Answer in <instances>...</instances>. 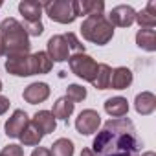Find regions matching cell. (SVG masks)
Returning <instances> with one entry per match:
<instances>
[{"mask_svg":"<svg viewBox=\"0 0 156 156\" xmlns=\"http://www.w3.org/2000/svg\"><path fill=\"white\" fill-rule=\"evenodd\" d=\"M92 147L96 156H138L141 141L129 118H114L98 132Z\"/></svg>","mask_w":156,"mask_h":156,"instance_id":"obj_1","label":"cell"},{"mask_svg":"<svg viewBox=\"0 0 156 156\" xmlns=\"http://www.w3.org/2000/svg\"><path fill=\"white\" fill-rule=\"evenodd\" d=\"M0 42H2V55L20 57L30 53V37L24 31L22 24L17 19H6L0 24Z\"/></svg>","mask_w":156,"mask_h":156,"instance_id":"obj_2","label":"cell"},{"mask_svg":"<svg viewBox=\"0 0 156 156\" xmlns=\"http://www.w3.org/2000/svg\"><path fill=\"white\" fill-rule=\"evenodd\" d=\"M81 35L88 42L103 46V44H107L114 37V26L108 22V19L105 15L87 17L83 20V24H81Z\"/></svg>","mask_w":156,"mask_h":156,"instance_id":"obj_3","label":"cell"},{"mask_svg":"<svg viewBox=\"0 0 156 156\" xmlns=\"http://www.w3.org/2000/svg\"><path fill=\"white\" fill-rule=\"evenodd\" d=\"M42 8L46 9V15L59 24H70L79 17L77 0H55V2L42 4Z\"/></svg>","mask_w":156,"mask_h":156,"instance_id":"obj_4","label":"cell"},{"mask_svg":"<svg viewBox=\"0 0 156 156\" xmlns=\"http://www.w3.org/2000/svg\"><path fill=\"white\" fill-rule=\"evenodd\" d=\"M68 64H70V70L77 75L81 77V79L92 83L94 77H96V72H98V62L87 55V53H75L68 59Z\"/></svg>","mask_w":156,"mask_h":156,"instance_id":"obj_5","label":"cell"},{"mask_svg":"<svg viewBox=\"0 0 156 156\" xmlns=\"http://www.w3.org/2000/svg\"><path fill=\"white\" fill-rule=\"evenodd\" d=\"M101 125V116L92 110V108H87L79 114V118L75 119V129L79 134L83 136H88V134H94Z\"/></svg>","mask_w":156,"mask_h":156,"instance_id":"obj_6","label":"cell"},{"mask_svg":"<svg viewBox=\"0 0 156 156\" xmlns=\"http://www.w3.org/2000/svg\"><path fill=\"white\" fill-rule=\"evenodd\" d=\"M108 22L112 26H118V28H129L134 24V19H136V11L130 8V6H116L110 15L107 17Z\"/></svg>","mask_w":156,"mask_h":156,"instance_id":"obj_7","label":"cell"},{"mask_svg":"<svg viewBox=\"0 0 156 156\" xmlns=\"http://www.w3.org/2000/svg\"><path fill=\"white\" fill-rule=\"evenodd\" d=\"M48 57L53 61V62H62V61H68L70 59V50H68V44L64 41L62 35H53L50 41H48Z\"/></svg>","mask_w":156,"mask_h":156,"instance_id":"obj_8","label":"cell"},{"mask_svg":"<svg viewBox=\"0 0 156 156\" xmlns=\"http://www.w3.org/2000/svg\"><path fill=\"white\" fill-rule=\"evenodd\" d=\"M6 70H8L11 75H17V77L33 75V73H31V59H30V55L9 57V59L6 61Z\"/></svg>","mask_w":156,"mask_h":156,"instance_id":"obj_9","label":"cell"},{"mask_svg":"<svg viewBox=\"0 0 156 156\" xmlns=\"http://www.w3.org/2000/svg\"><path fill=\"white\" fill-rule=\"evenodd\" d=\"M28 125H30L28 114H26L24 110H15L13 116L6 121V134H8L9 138H19V136L24 132V129H26Z\"/></svg>","mask_w":156,"mask_h":156,"instance_id":"obj_10","label":"cell"},{"mask_svg":"<svg viewBox=\"0 0 156 156\" xmlns=\"http://www.w3.org/2000/svg\"><path fill=\"white\" fill-rule=\"evenodd\" d=\"M50 96V87L46 83H31L30 87L24 88L22 92V98L24 101H28L30 105H37V103H42L46 101Z\"/></svg>","mask_w":156,"mask_h":156,"instance_id":"obj_11","label":"cell"},{"mask_svg":"<svg viewBox=\"0 0 156 156\" xmlns=\"http://www.w3.org/2000/svg\"><path fill=\"white\" fill-rule=\"evenodd\" d=\"M42 4L37 0H22L19 4V11L24 17V22H39L42 15Z\"/></svg>","mask_w":156,"mask_h":156,"instance_id":"obj_12","label":"cell"},{"mask_svg":"<svg viewBox=\"0 0 156 156\" xmlns=\"http://www.w3.org/2000/svg\"><path fill=\"white\" fill-rule=\"evenodd\" d=\"M132 83V72L125 66H119L116 70H112L110 73V83H108V88H114V90H125L127 87H130Z\"/></svg>","mask_w":156,"mask_h":156,"instance_id":"obj_13","label":"cell"},{"mask_svg":"<svg viewBox=\"0 0 156 156\" xmlns=\"http://www.w3.org/2000/svg\"><path fill=\"white\" fill-rule=\"evenodd\" d=\"M31 125H35V127L42 132V136H44V134H50V132L55 130L57 121H55V118H53V114H51L50 110H39V112L33 116Z\"/></svg>","mask_w":156,"mask_h":156,"instance_id":"obj_14","label":"cell"},{"mask_svg":"<svg viewBox=\"0 0 156 156\" xmlns=\"http://www.w3.org/2000/svg\"><path fill=\"white\" fill-rule=\"evenodd\" d=\"M134 107H136V112L141 114V116H149L156 110V96L152 92H141L136 96V101H134Z\"/></svg>","mask_w":156,"mask_h":156,"instance_id":"obj_15","label":"cell"},{"mask_svg":"<svg viewBox=\"0 0 156 156\" xmlns=\"http://www.w3.org/2000/svg\"><path fill=\"white\" fill-rule=\"evenodd\" d=\"M105 112L112 118H125L129 112V101L121 96L110 98L105 101Z\"/></svg>","mask_w":156,"mask_h":156,"instance_id":"obj_16","label":"cell"},{"mask_svg":"<svg viewBox=\"0 0 156 156\" xmlns=\"http://www.w3.org/2000/svg\"><path fill=\"white\" fill-rule=\"evenodd\" d=\"M134 22H138L141 28H147V30H152L156 26V2H154V0H151L145 9L136 13Z\"/></svg>","mask_w":156,"mask_h":156,"instance_id":"obj_17","label":"cell"},{"mask_svg":"<svg viewBox=\"0 0 156 156\" xmlns=\"http://www.w3.org/2000/svg\"><path fill=\"white\" fill-rule=\"evenodd\" d=\"M31 59V73H48L53 66V61L48 57L46 51H37L33 55H30Z\"/></svg>","mask_w":156,"mask_h":156,"instance_id":"obj_18","label":"cell"},{"mask_svg":"<svg viewBox=\"0 0 156 156\" xmlns=\"http://www.w3.org/2000/svg\"><path fill=\"white\" fill-rule=\"evenodd\" d=\"M136 44L141 50H145V51H154L156 50V31L154 30L141 28L136 33Z\"/></svg>","mask_w":156,"mask_h":156,"instance_id":"obj_19","label":"cell"},{"mask_svg":"<svg viewBox=\"0 0 156 156\" xmlns=\"http://www.w3.org/2000/svg\"><path fill=\"white\" fill-rule=\"evenodd\" d=\"M73 103L64 96V98H59L55 103H53V110H51V114H53V118L55 119H68L70 116H72V112H73Z\"/></svg>","mask_w":156,"mask_h":156,"instance_id":"obj_20","label":"cell"},{"mask_svg":"<svg viewBox=\"0 0 156 156\" xmlns=\"http://www.w3.org/2000/svg\"><path fill=\"white\" fill-rule=\"evenodd\" d=\"M77 6H79V15H87V17L103 15L105 9L103 0H83V2H77Z\"/></svg>","mask_w":156,"mask_h":156,"instance_id":"obj_21","label":"cell"},{"mask_svg":"<svg viewBox=\"0 0 156 156\" xmlns=\"http://www.w3.org/2000/svg\"><path fill=\"white\" fill-rule=\"evenodd\" d=\"M110 73H112V68L105 62L98 64V72H96V77L92 85L98 88V90H107L108 88V83H110Z\"/></svg>","mask_w":156,"mask_h":156,"instance_id":"obj_22","label":"cell"},{"mask_svg":"<svg viewBox=\"0 0 156 156\" xmlns=\"http://www.w3.org/2000/svg\"><path fill=\"white\" fill-rule=\"evenodd\" d=\"M50 154H51V156H73V143H72V140H68V138H59V140L51 145Z\"/></svg>","mask_w":156,"mask_h":156,"instance_id":"obj_23","label":"cell"},{"mask_svg":"<svg viewBox=\"0 0 156 156\" xmlns=\"http://www.w3.org/2000/svg\"><path fill=\"white\" fill-rule=\"evenodd\" d=\"M19 138H20V141H22L24 145H39L41 140H42V132H41L35 125H31V121H30V125L24 129V132H22Z\"/></svg>","mask_w":156,"mask_h":156,"instance_id":"obj_24","label":"cell"},{"mask_svg":"<svg viewBox=\"0 0 156 156\" xmlns=\"http://www.w3.org/2000/svg\"><path fill=\"white\" fill-rule=\"evenodd\" d=\"M66 98L75 105V103H79V101H83L87 98V88L81 87V85H70L66 88Z\"/></svg>","mask_w":156,"mask_h":156,"instance_id":"obj_25","label":"cell"},{"mask_svg":"<svg viewBox=\"0 0 156 156\" xmlns=\"http://www.w3.org/2000/svg\"><path fill=\"white\" fill-rule=\"evenodd\" d=\"M62 37H64V41H66V44H68V50H73L75 53H85V44L79 42V39H77L73 33H66V35H62Z\"/></svg>","mask_w":156,"mask_h":156,"instance_id":"obj_26","label":"cell"},{"mask_svg":"<svg viewBox=\"0 0 156 156\" xmlns=\"http://www.w3.org/2000/svg\"><path fill=\"white\" fill-rule=\"evenodd\" d=\"M22 28H24V31L28 33V37H30V35H31V37H39V35H42V31H44V26H42L41 20H39V22H24Z\"/></svg>","mask_w":156,"mask_h":156,"instance_id":"obj_27","label":"cell"},{"mask_svg":"<svg viewBox=\"0 0 156 156\" xmlns=\"http://www.w3.org/2000/svg\"><path fill=\"white\" fill-rule=\"evenodd\" d=\"M0 156H24V151H22V147H20V145L11 143V145H6V147L2 149Z\"/></svg>","mask_w":156,"mask_h":156,"instance_id":"obj_28","label":"cell"},{"mask_svg":"<svg viewBox=\"0 0 156 156\" xmlns=\"http://www.w3.org/2000/svg\"><path fill=\"white\" fill-rule=\"evenodd\" d=\"M9 99L8 98H4V96H0V116H2V114H6L8 112V108H9Z\"/></svg>","mask_w":156,"mask_h":156,"instance_id":"obj_29","label":"cell"},{"mask_svg":"<svg viewBox=\"0 0 156 156\" xmlns=\"http://www.w3.org/2000/svg\"><path fill=\"white\" fill-rule=\"evenodd\" d=\"M31 156H51V154H50V149H44V147H37V149L31 152Z\"/></svg>","mask_w":156,"mask_h":156,"instance_id":"obj_30","label":"cell"},{"mask_svg":"<svg viewBox=\"0 0 156 156\" xmlns=\"http://www.w3.org/2000/svg\"><path fill=\"white\" fill-rule=\"evenodd\" d=\"M81 156H96V154L92 152V149H83V152H81Z\"/></svg>","mask_w":156,"mask_h":156,"instance_id":"obj_31","label":"cell"},{"mask_svg":"<svg viewBox=\"0 0 156 156\" xmlns=\"http://www.w3.org/2000/svg\"><path fill=\"white\" fill-rule=\"evenodd\" d=\"M141 156H156V154H154V152H151V151H149V152H145V154H141Z\"/></svg>","mask_w":156,"mask_h":156,"instance_id":"obj_32","label":"cell"},{"mask_svg":"<svg viewBox=\"0 0 156 156\" xmlns=\"http://www.w3.org/2000/svg\"><path fill=\"white\" fill-rule=\"evenodd\" d=\"M0 55H2V42H0Z\"/></svg>","mask_w":156,"mask_h":156,"instance_id":"obj_33","label":"cell"},{"mask_svg":"<svg viewBox=\"0 0 156 156\" xmlns=\"http://www.w3.org/2000/svg\"><path fill=\"white\" fill-rule=\"evenodd\" d=\"M0 90H2V81H0Z\"/></svg>","mask_w":156,"mask_h":156,"instance_id":"obj_34","label":"cell"}]
</instances>
